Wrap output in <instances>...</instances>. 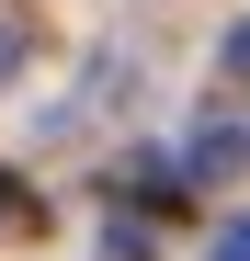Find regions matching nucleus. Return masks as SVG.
Wrapping results in <instances>:
<instances>
[{
    "label": "nucleus",
    "mask_w": 250,
    "mask_h": 261,
    "mask_svg": "<svg viewBox=\"0 0 250 261\" xmlns=\"http://www.w3.org/2000/svg\"><path fill=\"white\" fill-rule=\"evenodd\" d=\"M216 261H250V216H228V227H216Z\"/></svg>",
    "instance_id": "obj_3"
},
{
    "label": "nucleus",
    "mask_w": 250,
    "mask_h": 261,
    "mask_svg": "<svg viewBox=\"0 0 250 261\" xmlns=\"http://www.w3.org/2000/svg\"><path fill=\"white\" fill-rule=\"evenodd\" d=\"M216 68H228V80H250V23H228V34H216Z\"/></svg>",
    "instance_id": "obj_2"
},
{
    "label": "nucleus",
    "mask_w": 250,
    "mask_h": 261,
    "mask_svg": "<svg viewBox=\"0 0 250 261\" xmlns=\"http://www.w3.org/2000/svg\"><path fill=\"white\" fill-rule=\"evenodd\" d=\"M23 57H34V23H23V12H0V80H12Z\"/></svg>",
    "instance_id": "obj_1"
}]
</instances>
